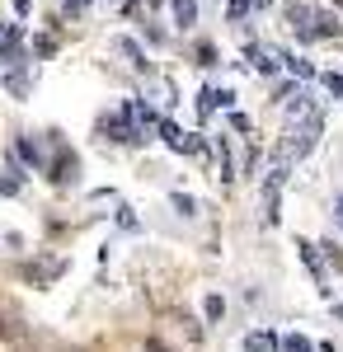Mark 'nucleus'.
<instances>
[{"mask_svg":"<svg viewBox=\"0 0 343 352\" xmlns=\"http://www.w3.org/2000/svg\"><path fill=\"white\" fill-rule=\"evenodd\" d=\"M339 33V19L334 14H315V38H334Z\"/></svg>","mask_w":343,"mask_h":352,"instance_id":"nucleus-11","label":"nucleus"},{"mask_svg":"<svg viewBox=\"0 0 343 352\" xmlns=\"http://www.w3.org/2000/svg\"><path fill=\"white\" fill-rule=\"evenodd\" d=\"M14 151H19V160H24V164H43V151H38V141H33V136H19V141H14Z\"/></svg>","mask_w":343,"mask_h":352,"instance_id":"nucleus-7","label":"nucleus"},{"mask_svg":"<svg viewBox=\"0 0 343 352\" xmlns=\"http://www.w3.org/2000/svg\"><path fill=\"white\" fill-rule=\"evenodd\" d=\"M146 352H165V348H160V338H146Z\"/></svg>","mask_w":343,"mask_h":352,"instance_id":"nucleus-22","label":"nucleus"},{"mask_svg":"<svg viewBox=\"0 0 343 352\" xmlns=\"http://www.w3.org/2000/svg\"><path fill=\"white\" fill-rule=\"evenodd\" d=\"M282 352H311V338L306 333H287L282 338Z\"/></svg>","mask_w":343,"mask_h":352,"instance_id":"nucleus-12","label":"nucleus"},{"mask_svg":"<svg viewBox=\"0 0 343 352\" xmlns=\"http://www.w3.org/2000/svg\"><path fill=\"white\" fill-rule=\"evenodd\" d=\"M254 5H259V10H264V5H273V0H254Z\"/></svg>","mask_w":343,"mask_h":352,"instance_id":"nucleus-24","label":"nucleus"},{"mask_svg":"<svg viewBox=\"0 0 343 352\" xmlns=\"http://www.w3.org/2000/svg\"><path fill=\"white\" fill-rule=\"evenodd\" d=\"M52 184H71L76 179V155L66 151V146H56V160H52V174H48Z\"/></svg>","mask_w":343,"mask_h":352,"instance_id":"nucleus-4","label":"nucleus"},{"mask_svg":"<svg viewBox=\"0 0 343 352\" xmlns=\"http://www.w3.org/2000/svg\"><path fill=\"white\" fill-rule=\"evenodd\" d=\"M90 0H66V14H76V10H85Z\"/></svg>","mask_w":343,"mask_h":352,"instance_id":"nucleus-21","label":"nucleus"},{"mask_svg":"<svg viewBox=\"0 0 343 352\" xmlns=\"http://www.w3.org/2000/svg\"><path fill=\"white\" fill-rule=\"evenodd\" d=\"M113 52H118V56H127V66H132V71H151V61H146V52L136 47L132 38H113Z\"/></svg>","mask_w":343,"mask_h":352,"instance_id":"nucleus-5","label":"nucleus"},{"mask_svg":"<svg viewBox=\"0 0 343 352\" xmlns=\"http://www.w3.org/2000/svg\"><path fill=\"white\" fill-rule=\"evenodd\" d=\"M198 66H216V47L211 43H198Z\"/></svg>","mask_w":343,"mask_h":352,"instance_id":"nucleus-17","label":"nucleus"},{"mask_svg":"<svg viewBox=\"0 0 343 352\" xmlns=\"http://www.w3.org/2000/svg\"><path fill=\"white\" fill-rule=\"evenodd\" d=\"M287 71H291V76H301V80H311V76H315V66H311V61H301V56H287Z\"/></svg>","mask_w":343,"mask_h":352,"instance_id":"nucleus-13","label":"nucleus"},{"mask_svg":"<svg viewBox=\"0 0 343 352\" xmlns=\"http://www.w3.org/2000/svg\"><path fill=\"white\" fill-rule=\"evenodd\" d=\"M296 249H301V258H306V268L315 272L320 282H324V268H320V254H315V244H296Z\"/></svg>","mask_w":343,"mask_h":352,"instance_id":"nucleus-9","label":"nucleus"},{"mask_svg":"<svg viewBox=\"0 0 343 352\" xmlns=\"http://www.w3.org/2000/svg\"><path fill=\"white\" fill-rule=\"evenodd\" d=\"M324 89H329V94H339V99H343V76H334V71H329V76H324Z\"/></svg>","mask_w":343,"mask_h":352,"instance_id":"nucleus-19","label":"nucleus"},{"mask_svg":"<svg viewBox=\"0 0 343 352\" xmlns=\"http://www.w3.org/2000/svg\"><path fill=\"white\" fill-rule=\"evenodd\" d=\"M334 5H343V0H334Z\"/></svg>","mask_w":343,"mask_h":352,"instance_id":"nucleus-25","label":"nucleus"},{"mask_svg":"<svg viewBox=\"0 0 343 352\" xmlns=\"http://www.w3.org/2000/svg\"><path fill=\"white\" fill-rule=\"evenodd\" d=\"M52 52H56L52 38H33V56H52Z\"/></svg>","mask_w":343,"mask_h":352,"instance_id":"nucleus-18","label":"nucleus"},{"mask_svg":"<svg viewBox=\"0 0 343 352\" xmlns=\"http://www.w3.org/2000/svg\"><path fill=\"white\" fill-rule=\"evenodd\" d=\"M245 348H249V352H273V348H278V338H273L268 329H254V333L245 338Z\"/></svg>","mask_w":343,"mask_h":352,"instance_id":"nucleus-8","label":"nucleus"},{"mask_svg":"<svg viewBox=\"0 0 343 352\" xmlns=\"http://www.w3.org/2000/svg\"><path fill=\"white\" fill-rule=\"evenodd\" d=\"M169 10H174V24L179 28L198 24V0H169Z\"/></svg>","mask_w":343,"mask_h":352,"instance_id":"nucleus-6","label":"nucleus"},{"mask_svg":"<svg viewBox=\"0 0 343 352\" xmlns=\"http://www.w3.org/2000/svg\"><path fill=\"white\" fill-rule=\"evenodd\" d=\"M169 202H174V207H179V212H184V217H193V212H198V202H193V197H188V192H174V197H169Z\"/></svg>","mask_w":343,"mask_h":352,"instance_id":"nucleus-16","label":"nucleus"},{"mask_svg":"<svg viewBox=\"0 0 343 352\" xmlns=\"http://www.w3.org/2000/svg\"><path fill=\"white\" fill-rule=\"evenodd\" d=\"M28 10H33V0H14V14L19 19H28Z\"/></svg>","mask_w":343,"mask_h":352,"instance_id":"nucleus-20","label":"nucleus"},{"mask_svg":"<svg viewBox=\"0 0 343 352\" xmlns=\"http://www.w3.org/2000/svg\"><path fill=\"white\" fill-rule=\"evenodd\" d=\"M5 89H10L14 99H28V94H33V76H28V66H5Z\"/></svg>","mask_w":343,"mask_h":352,"instance_id":"nucleus-3","label":"nucleus"},{"mask_svg":"<svg viewBox=\"0 0 343 352\" xmlns=\"http://www.w3.org/2000/svg\"><path fill=\"white\" fill-rule=\"evenodd\" d=\"M19 192V169H10L5 179H0V197H14Z\"/></svg>","mask_w":343,"mask_h":352,"instance_id":"nucleus-15","label":"nucleus"},{"mask_svg":"<svg viewBox=\"0 0 343 352\" xmlns=\"http://www.w3.org/2000/svg\"><path fill=\"white\" fill-rule=\"evenodd\" d=\"M334 221H339V226H343V197H339V202H334Z\"/></svg>","mask_w":343,"mask_h":352,"instance_id":"nucleus-23","label":"nucleus"},{"mask_svg":"<svg viewBox=\"0 0 343 352\" xmlns=\"http://www.w3.org/2000/svg\"><path fill=\"white\" fill-rule=\"evenodd\" d=\"M202 315H207L211 324H216V320H221V315H226V300H221V296H216V292H211V296L202 300Z\"/></svg>","mask_w":343,"mask_h":352,"instance_id":"nucleus-10","label":"nucleus"},{"mask_svg":"<svg viewBox=\"0 0 343 352\" xmlns=\"http://www.w3.org/2000/svg\"><path fill=\"white\" fill-rule=\"evenodd\" d=\"M249 66H254V71H259V76H278V66H282V61H287V56H278L273 52V47H259V43H254V47H249Z\"/></svg>","mask_w":343,"mask_h":352,"instance_id":"nucleus-2","label":"nucleus"},{"mask_svg":"<svg viewBox=\"0 0 343 352\" xmlns=\"http://www.w3.org/2000/svg\"><path fill=\"white\" fill-rule=\"evenodd\" d=\"M249 5H254V0H231V5H226V19H231V24H240V19L249 14Z\"/></svg>","mask_w":343,"mask_h":352,"instance_id":"nucleus-14","label":"nucleus"},{"mask_svg":"<svg viewBox=\"0 0 343 352\" xmlns=\"http://www.w3.org/2000/svg\"><path fill=\"white\" fill-rule=\"evenodd\" d=\"M231 104H236V94H231V89H216V85H207V89L198 94V118L207 122L216 109H231Z\"/></svg>","mask_w":343,"mask_h":352,"instance_id":"nucleus-1","label":"nucleus"}]
</instances>
